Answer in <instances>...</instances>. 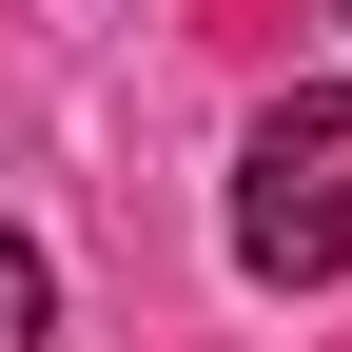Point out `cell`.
Returning a JSON list of instances; mask_svg holds the SVG:
<instances>
[{"label": "cell", "mask_w": 352, "mask_h": 352, "mask_svg": "<svg viewBox=\"0 0 352 352\" xmlns=\"http://www.w3.org/2000/svg\"><path fill=\"white\" fill-rule=\"evenodd\" d=\"M235 274L254 294H333L352 274V78H294L235 138Z\"/></svg>", "instance_id": "1"}, {"label": "cell", "mask_w": 352, "mask_h": 352, "mask_svg": "<svg viewBox=\"0 0 352 352\" xmlns=\"http://www.w3.org/2000/svg\"><path fill=\"white\" fill-rule=\"evenodd\" d=\"M59 333V274H39V235H0V352H39Z\"/></svg>", "instance_id": "2"}, {"label": "cell", "mask_w": 352, "mask_h": 352, "mask_svg": "<svg viewBox=\"0 0 352 352\" xmlns=\"http://www.w3.org/2000/svg\"><path fill=\"white\" fill-rule=\"evenodd\" d=\"M333 20H352V0H333Z\"/></svg>", "instance_id": "3"}]
</instances>
